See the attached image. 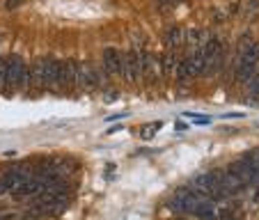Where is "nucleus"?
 <instances>
[{"label": "nucleus", "mask_w": 259, "mask_h": 220, "mask_svg": "<svg viewBox=\"0 0 259 220\" xmlns=\"http://www.w3.org/2000/svg\"><path fill=\"white\" fill-rule=\"evenodd\" d=\"M32 90V69L19 53L7 58V94L30 92Z\"/></svg>", "instance_id": "1"}, {"label": "nucleus", "mask_w": 259, "mask_h": 220, "mask_svg": "<svg viewBox=\"0 0 259 220\" xmlns=\"http://www.w3.org/2000/svg\"><path fill=\"white\" fill-rule=\"evenodd\" d=\"M32 90L37 92H49L55 90V78H58V69H60V60L53 55H41L37 58L32 64Z\"/></svg>", "instance_id": "2"}, {"label": "nucleus", "mask_w": 259, "mask_h": 220, "mask_svg": "<svg viewBox=\"0 0 259 220\" xmlns=\"http://www.w3.org/2000/svg\"><path fill=\"white\" fill-rule=\"evenodd\" d=\"M71 204V193H58V195H37L30 209L39 213L41 218H60Z\"/></svg>", "instance_id": "3"}, {"label": "nucleus", "mask_w": 259, "mask_h": 220, "mask_svg": "<svg viewBox=\"0 0 259 220\" xmlns=\"http://www.w3.org/2000/svg\"><path fill=\"white\" fill-rule=\"evenodd\" d=\"M206 197H202L200 193H195L191 186H181L177 188V193L170 197V202H167V209L177 211V213H191V215H197V211H200V206L204 204Z\"/></svg>", "instance_id": "4"}, {"label": "nucleus", "mask_w": 259, "mask_h": 220, "mask_svg": "<svg viewBox=\"0 0 259 220\" xmlns=\"http://www.w3.org/2000/svg\"><path fill=\"white\" fill-rule=\"evenodd\" d=\"M108 80V73L97 62H80L78 71V92H94V90H103Z\"/></svg>", "instance_id": "5"}, {"label": "nucleus", "mask_w": 259, "mask_h": 220, "mask_svg": "<svg viewBox=\"0 0 259 220\" xmlns=\"http://www.w3.org/2000/svg\"><path fill=\"white\" fill-rule=\"evenodd\" d=\"M202 55H204V73L206 78H213L215 73L223 69V62H225V49H223V41L218 37H209V41L202 49Z\"/></svg>", "instance_id": "6"}, {"label": "nucleus", "mask_w": 259, "mask_h": 220, "mask_svg": "<svg viewBox=\"0 0 259 220\" xmlns=\"http://www.w3.org/2000/svg\"><path fill=\"white\" fill-rule=\"evenodd\" d=\"M122 78L126 80V83H138V80H142V51H138V49L124 51Z\"/></svg>", "instance_id": "7"}, {"label": "nucleus", "mask_w": 259, "mask_h": 220, "mask_svg": "<svg viewBox=\"0 0 259 220\" xmlns=\"http://www.w3.org/2000/svg\"><path fill=\"white\" fill-rule=\"evenodd\" d=\"M142 78L147 85L158 83L163 78V69H161V55L152 53V51H142Z\"/></svg>", "instance_id": "8"}, {"label": "nucleus", "mask_w": 259, "mask_h": 220, "mask_svg": "<svg viewBox=\"0 0 259 220\" xmlns=\"http://www.w3.org/2000/svg\"><path fill=\"white\" fill-rule=\"evenodd\" d=\"M101 67L106 69V73L110 78H122V67H124V53L113 46L103 49L101 53Z\"/></svg>", "instance_id": "9"}, {"label": "nucleus", "mask_w": 259, "mask_h": 220, "mask_svg": "<svg viewBox=\"0 0 259 220\" xmlns=\"http://www.w3.org/2000/svg\"><path fill=\"white\" fill-rule=\"evenodd\" d=\"M215 177H218V184H220V188H223V193H225V197L236 195V193H241L243 188H248L243 181L230 170V167H225V170H215Z\"/></svg>", "instance_id": "10"}, {"label": "nucleus", "mask_w": 259, "mask_h": 220, "mask_svg": "<svg viewBox=\"0 0 259 220\" xmlns=\"http://www.w3.org/2000/svg\"><path fill=\"white\" fill-rule=\"evenodd\" d=\"M163 44L167 51H177L179 53L184 46H186V30L179 28V25H170V28L163 32Z\"/></svg>", "instance_id": "11"}, {"label": "nucleus", "mask_w": 259, "mask_h": 220, "mask_svg": "<svg viewBox=\"0 0 259 220\" xmlns=\"http://www.w3.org/2000/svg\"><path fill=\"white\" fill-rule=\"evenodd\" d=\"M44 184H46V179H41V177H30V179L23 181L12 195L14 197H37L44 193Z\"/></svg>", "instance_id": "12"}, {"label": "nucleus", "mask_w": 259, "mask_h": 220, "mask_svg": "<svg viewBox=\"0 0 259 220\" xmlns=\"http://www.w3.org/2000/svg\"><path fill=\"white\" fill-rule=\"evenodd\" d=\"M181 64V55L177 53V51H167L161 55V69H163V76L165 78H175L177 76V69H179Z\"/></svg>", "instance_id": "13"}, {"label": "nucleus", "mask_w": 259, "mask_h": 220, "mask_svg": "<svg viewBox=\"0 0 259 220\" xmlns=\"http://www.w3.org/2000/svg\"><path fill=\"white\" fill-rule=\"evenodd\" d=\"M206 41H209V37H206L204 30L191 28V30H186V46H184V49H188L191 53H197V51L204 49Z\"/></svg>", "instance_id": "14"}, {"label": "nucleus", "mask_w": 259, "mask_h": 220, "mask_svg": "<svg viewBox=\"0 0 259 220\" xmlns=\"http://www.w3.org/2000/svg\"><path fill=\"white\" fill-rule=\"evenodd\" d=\"M245 101L252 103V106H257L259 103V71L254 73L252 80L245 85Z\"/></svg>", "instance_id": "15"}, {"label": "nucleus", "mask_w": 259, "mask_h": 220, "mask_svg": "<svg viewBox=\"0 0 259 220\" xmlns=\"http://www.w3.org/2000/svg\"><path fill=\"white\" fill-rule=\"evenodd\" d=\"M179 5V0H156V10L158 12H170Z\"/></svg>", "instance_id": "16"}, {"label": "nucleus", "mask_w": 259, "mask_h": 220, "mask_svg": "<svg viewBox=\"0 0 259 220\" xmlns=\"http://www.w3.org/2000/svg\"><path fill=\"white\" fill-rule=\"evenodd\" d=\"M163 126V122H156V124H149V126H145L147 128V131H142L140 133V138H145V140H149V138H152L154 136V133H156L158 131V128H161Z\"/></svg>", "instance_id": "17"}, {"label": "nucleus", "mask_w": 259, "mask_h": 220, "mask_svg": "<svg viewBox=\"0 0 259 220\" xmlns=\"http://www.w3.org/2000/svg\"><path fill=\"white\" fill-rule=\"evenodd\" d=\"M243 10H245V14H254V12H257L259 10V0H245V7H243Z\"/></svg>", "instance_id": "18"}, {"label": "nucleus", "mask_w": 259, "mask_h": 220, "mask_svg": "<svg viewBox=\"0 0 259 220\" xmlns=\"http://www.w3.org/2000/svg\"><path fill=\"white\" fill-rule=\"evenodd\" d=\"M23 220H44V218H41L39 213H34L32 209H28V211L23 213Z\"/></svg>", "instance_id": "19"}, {"label": "nucleus", "mask_w": 259, "mask_h": 220, "mask_svg": "<svg viewBox=\"0 0 259 220\" xmlns=\"http://www.w3.org/2000/svg\"><path fill=\"white\" fill-rule=\"evenodd\" d=\"M19 5H23V0H5V10H16Z\"/></svg>", "instance_id": "20"}, {"label": "nucleus", "mask_w": 259, "mask_h": 220, "mask_svg": "<svg viewBox=\"0 0 259 220\" xmlns=\"http://www.w3.org/2000/svg\"><path fill=\"white\" fill-rule=\"evenodd\" d=\"M215 220H239L236 215H223V218H215Z\"/></svg>", "instance_id": "21"}, {"label": "nucleus", "mask_w": 259, "mask_h": 220, "mask_svg": "<svg viewBox=\"0 0 259 220\" xmlns=\"http://www.w3.org/2000/svg\"><path fill=\"white\" fill-rule=\"evenodd\" d=\"M177 128H179V131H186L188 126H186V124H184V122H177Z\"/></svg>", "instance_id": "22"}]
</instances>
